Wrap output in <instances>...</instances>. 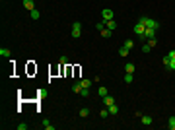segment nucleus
<instances>
[{"mask_svg": "<svg viewBox=\"0 0 175 130\" xmlns=\"http://www.w3.org/2000/svg\"><path fill=\"white\" fill-rule=\"evenodd\" d=\"M140 120H142V124H146V126H150L154 122V119L150 117V115H144V117H140Z\"/></svg>", "mask_w": 175, "mask_h": 130, "instance_id": "423d86ee", "label": "nucleus"}, {"mask_svg": "<svg viewBox=\"0 0 175 130\" xmlns=\"http://www.w3.org/2000/svg\"><path fill=\"white\" fill-rule=\"evenodd\" d=\"M107 109H109V115H113V117L119 113V107H117V103H115V105H111V107H107Z\"/></svg>", "mask_w": 175, "mask_h": 130, "instance_id": "dca6fc26", "label": "nucleus"}, {"mask_svg": "<svg viewBox=\"0 0 175 130\" xmlns=\"http://www.w3.org/2000/svg\"><path fill=\"white\" fill-rule=\"evenodd\" d=\"M111 33H113V31H111V29H107V27H105V29H101V35H103L105 39H109V37H111Z\"/></svg>", "mask_w": 175, "mask_h": 130, "instance_id": "412c9836", "label": "nucleus"}, {"mask_svg": "<svg viewBox=\"0 0 175 130\" xmlns=\"http://www.w3.org/2000/svg\"><path fill=\"white\" fill-rule=\"evenodd\" d=\"M150 37H156V29H146V31H144V41L150 39Z\"/></svg>", "mask_w": 175, "mask_h": 130, "instance_id": "1a4fd4ad", "label": "nucleus"}, {"mask_svg": "<svg viewBox=\"0 0 175 130\" xmlns=\"http://www.w3.org/2000/svg\"><path fill=\"white\" fill-rule=\"evenodd\" d=\"M18 130H27V124H25V122H20V124H18Z\"/></svg>", "mask_w": 175, "mask_h": 130, "instance_id": "7c9ffc66", "label": "nucleus"}, {"mask_svg": "<svg viewBox=\"0 0 175 130\" xmlns=\"http://www.w3.org/2000/svg\"><path fill=\"white\" fill-rule=\"evenodd\" d=\"M97 29L101 31V29H105V20H101V22H97Z\"/></svg>", "mask_w": 175, "mask_h": 130, "instance_id": "c756f323", "label": "nucleus"}, {"mask_svg": "<svg viewBox=\"0 0 175 130\" xmlns=\"http://www.w3.org/2000/svg\"><path fill=\"white\" fill-rule=\"evenodd\" d=\"M167 128L175 130V117H169V120H167Z\"/></svg>", "mask_w": 175, "mask_h": 130, "instance_id": "a211bd4d", "label": "nucleus"}, {"mask_svg": "<svg viewBox=\"0 0 175 130\" xmlns=\"http://www.w3.org/2000/svg\"><path fill=\"white\" fill-rule=\"evenodd\" d=\"M125 47L132 49V47H134V41H132V39H127V41H125Z\"/></svg>", "mask_w": 175, "mask_h": 130, "instance_id": "cd10ccee", "label": "nucleus"}, {"mask_svg": "<svg viewBox=\"0 0 175 130\" xmlns=\"http://www.w3.org/2000/svg\"><path fill=\"white\" fill-rule=\"evenodd\" d=\"M10 49H0V56H10Z\"/></svg>", "mask_w": 175, "mask_h": 130, "instance_id": "a878e982", "label": "nucleus"}, {"mask_svg": "<svg viewBox=\"0 0 175 130\" xmlns=\"http://www.w3.org/2000/svg\"><path fill=\"white\" fill-rule=\"evenodd\" d=\"M99 117H101V119H107V117H109V109H103V111H99Z\"/></svg>", "mask_w": 175, "mask_h": 130, "instance_id": "5701e85b", "label": "nucleus"}, {"mask_svg": "<svg viewBox=\"0 0 175 130\" xmlns=\"http://www.w3.org/2000/svg\"><path fill=\"white\" fill-rule=\"evenodd\" d=\"M29 16H31V20H35V22H37V20L41 18V14H39V10H37V8H35V10H31V12H29Z\"/></svg>", "mask_w": 175, "mask_h": 130, "instance_id": "f8f14e48", "label": "nucleus"}, {"mask_svg": "<svg viewBox=\"0 0 175 130\" xmlns=\"http://www.w3.org/2000/svg\"><path fill=\"white\" fill-rule=\"evenodd\" d=\"M97 95H99V97H101V99L105 97V95H109V91H107V87H105V86H101V87H99V89H97Z\"/></svg>", "mask_w": 175, "mask_h": 130, "instance_id": "6e6552de", "label": "nucleus"}, {"mask_svg": "<svg viewBox=\"0 0 175 130\" xmlns=\"http://www.w3.org/2000/svg\"><path fill=\"white\" fill-rule=\"evenodd\" d=\"M165 56H167L169 60H175V49H173V51H169V53L165 54Z\"/></svg>", "mask_w": 175, "mask_h": 130, "instance_id": "c85d7f7f", "label": "nucleus"}, {"mask_svg": "<svg viewBox=\"0 0 175 130\" xmlns=\"http://www.w3.org/2000/svg\"><path fill=\"white\" fill-rule=\"evenodd\" d=\"M165 70H169V72H175V60H169V64L165 66Z\"/></svg>", "mask_w": 175, "mask_h": 130, "instance_id": "4be33fe9", "label": "nucleus"}, {"mask_svg": "<svg viewBox=\"0 0 175 130\" xmlns=\"http://www.w3.org/2000/svg\"><path fill=\"white\" fill-rule=\"evenodd\" d=\"M88 115H89V109H80V117L82 119H86Z\"/></svg>", "mask_w": 175, "mask_h": 130, "instance_id": "b1692460", "label": "nucleus"}, {"mask_svg": "<svg viewBox=\"0 0 175 130\" xmlns=\"http://www.w3.org/2000/svg\"><path fill=\"white\" fill-rule=\"evenodd\" d=\"M134 70H136L134 64H131V62H127V64H125V74H134Z\"/></svg>", "mask_w": 175, "mask_h": 130, "instance_id": "0eeeda50", "label": "nucleus"}, {"mask_svg": "<svg viewBox=\"0 0 175 130\" xmlns=\"http://www.w3.org/2000/svg\"><path fill=\"white\" fill-rule=\"evenodd\" d=\"M132 31L136 33V35H138V39H140V41L144 43V31H146V27H144L142 23H138V22H136V23H134V29H132Z\"/></svg>", "mask_w": 175, "mask_h": 130, "instance_id": "f03ea898", "label": "nucleus"}, {"mask_svg": "<svg viewBox=\"0 0 175 130\" xmlns=\"http://www.w3.org/2000/svg\"><path fill=\"white\" fill-rule=\"evenodd\" d=\"M23 6H25V8H27L29 12L35 10V4H33V0H23Z\"/></svg>", "mask_w": 175, "mask_h": 130, "instance_id": "9b49d317", "label": "nucleus"}, {"mask_svg": "<svg viewBox=\"0 0 175 130\" xmlns=\"http://www.w3.org/2000/svg\"><path fill=\"white\" fill-rule=\"evenodd\" d=\"M101 18H103L105 22H109V20H113V10H109V8H105V10L101 12Z\"/></svg>", "mask_w": 175, "mask_h": 130, "instance_id": "20e7f679", "label": "nucleus"}, {"mask_svg": "<svg viewBox=\"0 0 175 130\" xmlns=\"http://www.w3.org/2000/svg\"><path fill=\"white\" fill-rule=\"evenodd\" d=\"M43 128H45V130H55V126L51 124V120L45 119V120H43Z\"/></svg>", "mask_w": 175, "mask_h": 130, "instance_id": "f3484780", "label": "nucleus"}, {"mask_svg": "<svg viewBox=\"0 0 175 130\" xmlns=\"http://www.w3.org/2000/svg\"><path fill=\"white\" fill-rule=\"evenodd\" d=\"M150 51H152V47L148 43H142V53H150Z\"/></svg>", "mask_w": 175, "mask_h": 130, "instance_id": "bb28decb", "label": "nucleus"}, {"mask_svg": "<svg viewBox=\"0 0 175 130\" xmlns=\"http://www.w3.org/2000/svg\"><path fill=\"white\" fill-rule=\"evenodd\" d=\"M80 95H82V97H88V95H89V87H82Z\"/></svg>", "mask_w": 175, "mask_h": 130, "instance_id": "393cba45", "label": "nucleus"}, {"mask_svg": "<svg viewBox=\"0 0 175 130\" xmlns=\"http://www.w3.org/2000/svg\"><path fill=\"white\" fill-rule=\"evenodd\" d=\"M72 91H74V93H80V91H82V84H80V82H74V84H72Z\"/></svg>", "mask_w": 175, "mask_h": 130, "instance_id": "4468645a", "label": "nucleus"}, {"mask_svg": "<svg viewBox=\"0 0 175 130\" xmlns=\"http://www.w3.org/2000/svg\"><path fill=\"white\" fill-rule=\"evenodd\" d=\"M103 105H105V107H111V105H115V97H111V95H105V97H103Z\"/></svg>", "mask_w": 175, "mask_h": 130, "instance_id": "39448f33", "label": "nucleus"}, {"mask_svg": "<svg viewBox=\"0 0 175 130\" xmlns=\"http://www.w3.org/2000/svg\"><path fill=\"white\" fill-rule=\"evenodd\" d=\"M105 27L113 31V29H117V22H115V20H109V22H105Z\"/></svg>", "mask_w": 175, "mask_h": 130, "instance_id": "9d476101", "label": "nucleus"}, {"mask_svg": "<svg viewBox=\"0 0 175 130\" xmlns=\"http://www.w3.org/2000/svg\"><path fill=\"white\" fill-rule=\"evenodd\" d=\"M80 84H82V87H91V80H80Z\"/></svg>", "mask_w": 175, "mask_h": 130, "instance_id": "aec40b11", "label": "nucleus"}, {"mask_svg": "<svg viewBox=\"0 0 175 130\" xmlns=\"http://www.w3.org/2000/svg\"><path fill=\"white\" fill-rule=\"evenodd\" d=\"M144 43H148L150 47H156V45H158V39H156V37H150V39H146Z\"/></svg>", "mask_w": 175, "mask_h": 130, "instance_id": "6ab92c4d", "label": "nucleus"}, {"mask_svg": "<svg viewBox=\"0 0 175 130\" xmlns=\"http://www.w3.org/2000/svg\"><path fill=\"white\" fill-rule=\"evenodd\" d=\"M132 82H134V76H132V74H125V84H127V86H131Z\"/></svg>", "mask_w": 175, "mask_h": 130, "instance_id": "2eb2a0df", "label": "nucleus"}, {"mask_svg": "<svg viewBox=\"0 0 175 130\" xmlns=\"http://www.w3.org/2000/svg\"><path fill=\"white\" fill-rule=\"evenodd\" d=\"M129 53H131V49H129V47H125V45L119 49V56H127Z\"/></svg>", "mask_w": 175, "mask_h": 130, "instance_id": "ddd939ff", "label": "nucleus"}, {"mask_svg": "<svg viewBox=\"0 0 175 130\" xmlns=\"http://www.w3.org/2000/svg\"><path fill=\"white\" fill-rule=\"evenodd\" d=\"M138 23H142L146 29H160V22H156V20H152V18H146V16H140L138 18Z\"/></svg>", "mask_w": 175, "mask_h": 130, "instance_id": "f257e3e1", "label": "nucleus"}, {"mask_svg": "<svg viewBox=\"0 0 175 130\" xmlns=\"http://www.w3.org/2000/svg\"><path fill=\"white\" fill-rule=\"evenodd\" d=\"M80 33H82V23H80V22H74V23H72V37H74V39H78V37H80Z\"/></svg>", "mask_w": 175, "mask_h": 130, "instance_id": "7ed1b4c3", "label": "nucleus"}]
</instances>
